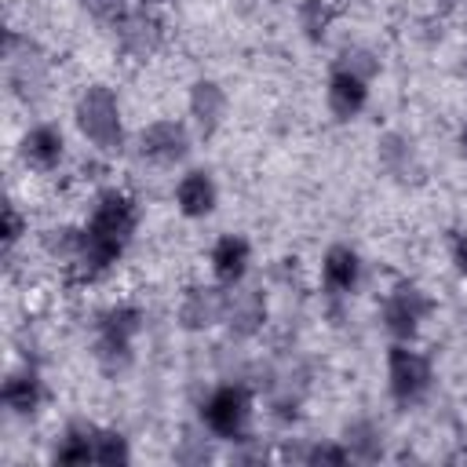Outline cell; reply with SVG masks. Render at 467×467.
<instances>
[{
  "instance_id": "cell-1",
  "label": "cell",
  "mask_w": 467,
  "mask_h": 467,
  "mask_svg": "<svg viewBox=\"0 0 467 467\" xmlns=\"http://www.w3.org/2000/svg\"><path fill=\"white\" fill-rule=\"evenodd\" d=\"M139 230V204L131 193L109 186L95 197L84 226H80V255L73 263L80 281H99L106 277L117 259L124 255V248L131 244Z\"/></svg>"
},
{
  "instance_id": "cell-2",
  "label": "cell",
  "mask_w": 467,
  "mask_h": 467,
  "mask_svg": "<svg viewBox=\"0 0 467 467\" xmlns=\"http://www.w3.org/2000/svg\"><path fill=\"white\" fill-rule=\"evenodd\" d=\"M73 124L80 131V139L106 157L124 153L128 146V131H124V109L120 99L109 84H88L77 102H73Z\"/></svg>"
},
{
  "instance_id": "cell-3",
  "label": "cell",
  "mask_w": 467,
  "mask_h": 467,
  "mask_svg": "<svg viewBox=\"0 0 467 467\" xmlns=\"http://www.w3.org/2000/svg\"><path fill=\"white\" fill-rule=\"evenodd\" d=\"M252 416H255V394L241 379H230V383L212 387L204 394V401H201V423L219 441H241V438H248L252 434Z\"/></svg>"
},
{
  "instance_id": "cell-4",
  "label": "cell",
  "mask_w": 467,
  "mask_h": 467,
  "mask_svg": "<svg viewBox=\"0 0 467 467\" xmlns=\"http://www.w3.org/2000/svg\"><path fill=\"white\" fill-rule=\"evenodd\" d=\"M383 365H387V394H390L394 405L412 409V405H420L431 394L434 365H431V358L423 350H416V343L394 339L387 347V361Z\"/></svg>"
},
{
  "instance_id": "cell-5",
  "label": "cell",
  "mask_w": 467,
  "mask_h": 467,
  "mask_svg": "<svg viewBox=\"0 0 467 467\" xmlns=\"http://www.w3.org/2000/svg\"><path fill=\"white\" fill-rule=\"evenodd\" d=\"M431 314H434V299L412 281H398L379 303V321H383L387 336L401 339V343H416V336L423 332Z\"/></svg>"
},
{
  "instance_id": "cell-6",
  "label": "cell",
  "mask_w": 467,
  "mask_h": 467,
  "mask_svg": "<svg viewBox=\"0 0 467 467\" xmlns=\"http://www.w3.org/2000/svg\"><path fill=\"white\" fill-rule=\"evenodd\" d=\"M135 150L142 161H150L157 168H175L190 157V128L179 117H157L139 128Z\"/></svg>"
},
{
  "instance_id": "cell-7",
  "label": "cell",
  "mask_w": 467,
  "mask_h": 467,
  "mask_svg": "<svg viewBox=\"0 0 467 467\" xmlns=\"http://www.w3.org/2000/svg\"><path fill=\"white\" fill-rule=\"evenodd\" d=\"M113 40H117V47L128 55V58H153L157 51H161V44H164V26H161V18L153 15V7H139V4H131L128 11H124V18L113 26Z\"/></svg>"
},
{
  "instance_id": "cell-8",
  "label": "cell",
  "mask_w": 467,
  "mask_h": 467,
  "mask_svg": "<svg viewBox=\"0 0 467 467\" xmlns=\"http://www.w3.org/2000/svg\"><path fill=\"white\" fill-rule=\"evenodd\" d=\"M226 299H230V288H223L219 281H212V285H190L182 292V299H179L175 317H179V325L186 332H208V328H215V325L226 321Z\"/></svg>"
},
{
  "instance_id": "cell-9",
  "label": "cell",
  "mask_w": 467,
  "mask_h": 467,
  "mask_svg": "<svg viewBox=\"0 0 467 467\" xmlns=\"http://www.w3.org/2000/svg\"><path fill=\"white\" fill-rule=\"evenodd\" d=\"M226 113H230V95H226V88L219 80L201 77V80L190 84V91H186V117L197 128V135H204V139L215 135L226 124Z\"/></svg>"
},
{
  "instance_id": "cell-10",
  "label": "cell",
  "mask_w": 467,
  "mask_h": 467,
  "mask_svg": "<svg viewBox=\"0 0 467 467\" xmlns=\"http://www.w3.org/2000/svg\"><path fill=\"white\" fill-rule=\"evenodd\" d=\"M18 157L29 171H40V175L55 171L66 161V131L51 120H40V124L26 128L22 139H18Z\"/></svg>"
},
{
  "instance_id": "cell-11",
  "label": "cell",
  "mask_w": 467,
  "mask_h": 467,
  "mask_svg": "<svg viewBox=\"0 0 467 467\" xmlns=\"http://www.w3.org/2000/svg\"><path fill=\"white\" fill-rule=\"evenodd\" d=\"M171 201H175V212L182 219H208L215 208H219V182L208 168H186L179 179H175V190H171Z\"/></svg>"
},
{
  "instance_id": "cell-12",
  "label": "cell",
  "mask_w": 467,
  "mask_h": 467,
  "mask_svg": "<svg viewBox=\"0 0 467 467\" xmlns=\"http://www.w3.org/2000/svg\"><path fill=\"white\" fill-rule=\"evenodd\" d=\"M44 401H47V387H44V379H40L36 368L18 365V368H11L4 376V383H0V405L7 409V416L33 420L44 409Z\"/></svg>"
},
{
  "instance_id": "cell-13",
  "label": "cell",
  "mask_w": 467,
  "mask_h": 467,
  "mask_svg": "<svg viewBox=\"0 0 467 467\" xmlns=\"http://www.w3.org/2000/svg\"><path fill=\"white\" fill-rule=\"evenodd\" d=\"M376 161H379V168L394 179V182H401V186H412V182H420L423 179V157H420V150H416V142L405 135V131H383L379 139H376Z\"/></svg>"
},
{
  "instance_id": "cell-14",
  "label": "cell",
  "mask_w": 467,
  "mask_h": 467,
  "mask_svg": "<svg viewBox=\"0 0 467 467\" xmlns=\"http://www.w3.org/2000/svg\"><path fill=\"white\" fill-rule=\"evenodd\" d=\"M248 266H252V241H248L244 234H219L215 244L208 248L212 281H219L223 288L244 285Z\"/></svg>"
},
{
  "instance_id": "cell-15",
  "label": "cell",
  "mask_w": 467,
  "mask_h": 467,
  "mask_svg": "<svg viewBox=\"0 0 467 467\" xmlns=\"http://www.w3.org/2000/svg\"><path fill=\"white\" fill-rule=\"evenodd\" d=\"M365 263L350 244H328L321 255V288L328 299H350L361 285Z\"/></svg>"
},
{
  "instance_id": "cell-16",
  "label": "cell",
  "mask_w": 467,
  "mask_h": 467,
  "mask_svg": "<svg viewBox=\"0 0 467 467\" xmlns=\"http://www.w3.org/2000/svg\"><path fill=\"white\" fill-rule=\"evenodd\" d=\"M368 84L372 80H365V77H358L350 69L332 66L328 69V80H325V106H328V113L339 124L358 120L365 113V106H368Z\"/></svg>"
},
{
  "instance_id": "cell-17",
  "label": "cell",
  "mask_w": 467,
  "mask_h": 467,
  "mask_svg": "<svg viewBox=\"0 0 467 467\" xmlns=\"http://www.w3.org/2000/svg\"><path fill=\"white\" fill-rule=\"evenodd\" d=\"M223 325L230 328V336L252 339V336L266 325V299H263V292H259V288H244V285L230 288L226 321H223Z\"/></svg>"
},
{
  "instance_id": "cell-18",
  "label": "cell",
  "mask_w": 467,
  "mask_h": 467,
  "mask_svg": "<svg viewBox=\"0 0 467 467\" xmlns=\"http://www.w3.org/2000/svg\"><path fill=\"white\" fill-rule=\"evenodd\" d=\"M95 434H99V423H91V420H69L62 427V434L55 438L51 460L55 463H66V467L95 463Z\"/></svg>"
},
{
  "instance_id": "cell-19",
  "label": "cell",
  "mask_w": 467,
  "mask_h": 467,
  "mask_svg": "<svg viewBox=\"0 0 467 467\" xmlns=\"http://www.w3.org/2000/svg\"><path fill=\"white\" fill-rule=\"evenodd\" d=\"M339 441L347 445L350 460H361V463H376L383 456V431L379 423L372 420H350L339 434Z\"/></svg>"
},
{
  "instance_id": "cell-20",
  "label": "cell",
  "mask_w": 467,
  "mask_h": 467,
  "mask_svg": "<svg viewBox=\"0 0 467 467\" xmlns=\"http://www.w3.org/2000/svg\"><path fill=\"white\" fill-rule=\"evenodd\" d=\"M142 325H146V314L135 303H117V306H109V310L99 314V336H113V339L135 343L139 332H142Z\"/></svg>"
},
{
  "instance_id": "cell-21",
  "label": "cell",
  "mask_w": 467,
  "mask_h": 467,
  "mask_svg": "<svg viewBox=\"0 0 467 467\" xmlns=\"http://www.w3.org/2000/svg\"><path fill=\"white\" fill-rule=\"evenodd\" d=\"M91 358H95V365H99L106 376H120V372L131 368L135 343H128V339H113V336H99V332H95Z\"/></svg>"
},
{
  "instance_id": "cell-22",
  "label": "cell",
  "mask_w": 467,
  "mask_h": 467,
  "mask_svg": "<svg viewBox=\"0 0 467 467\" xmlns=\"http://www.w3.org/2000/svg\"><path fill=\"white\" fill-rule=\"evenodd\" d=\"M40 244H44V252L51 259L73 266L77 255H80V226H51V230H44Z\"/></svg>"
},
{
  "instance_id": "cell-23",
  "label": "cell",
  "mask_w": 467,
  "mask_h": 467,
  "mask_svg": "<svg viewBox=\"0 0 467 467\" xmlns=\"http://www.w3.org/2000/svg\"><path fill=\"white\" fill-rule=\"evenodd\" d=\"M95 463H102V467H124V463H131L128 438L120 431H113V427H99V434H95Z\"/></svg>"
},
{
  "instance_id": "cell-24",
  "label": "cell",
  "mask_w": 467,
  "mask_h": 467,
  "mask_svg": "<svg viewBox=\"0 0 467 467\" xmlns=\"http://www.w3.org/2000/svg\"><path fill=\"white\" fill-rule=\"evenodd\" d=\"M332 18H336V11L325 0H303L299 4V29H303L306 40H321L328 33Z\"/></svg>"
},
{
  "instance_id": "cell-25",
  "label": "cell",
  "mask_w": 467,
  "mask_h": 467,
  "mask_svg": "<svg viewBox=\"0 0 467 467\" xmlns=\"http://www.w3.org/2000/svg\"><path fill=\"white\" fill-rule=\"evenodd\" d=\"M332 66L350 69V73H358V77H365V80H376V73H379V58H376V51H368V47H361V44L343 47L339 58H336Z\"/></svg>"
},
{
  "instance_id": "cell-26",
  "label": "cell",
  "mask_w": 467,
  "mask_h": 467,
  "mask_svg": "<svg viewBox=\"0 0 467 467\" xmlns=\"http://www.w3.org/2000/svg\"><path fill=\"white\" fill-rule=\"evenodd\" d=\"M26 234H29V219L18 212L15 201H7L4 212H0V244H4V255H11L15 244H18Z\"/></svg>"
},
{
  "instance_id": "cell-27",
  "label": "cell",
  "mask_w": 467,
  "mask_h": 467,
  "mask_svg": "<svg viewBox=\"0 0 467 467\" xmlns=\"http://www.w3.org/2000/svg\"><path fill=\"white\" fill-rule=\"evenodd\" d=\"M299 460L303 463H350V452H347V445L339 441V438H325V441H310L303 452H299Z\"/></svg>"
},
{
  "instance_id": "cell-28",
  "label": "cell",
  "mask_w": 467,
  "mask_h": 467,
  "mask_svg": "<svg viewBox=\"0 0 467 467\" xmlns=\"http://www.w3.org/2000/svg\"><path fill=\"white\" fill-rule=\"evenodd\" d=\"M84 7V15H91L99 26H117L124 18V11L131 7V0H77Z\"/></svg>"
},
{
  "instance_id": "cell-29",
  "label": "cell",
  "mask_w": 467,
  "mask_h": 467,
  "mask_svg": "<svg viewBox=\"0 0 467 467\" xmlns=\"http://www.w3.org/2000/svg\"><path fill=\"white\" fill-rule=\"evenodd\" d=\"M449 263H452V270L467 281V230L452 234V241H449Z\"/></svg>"
},
{
  "instance_id": "cell-30",
  "label": "cell",
  "mask_w": 467,
  "mask_h": 467,
  "mask_svg": "<svg viewBox=\"0 0 467 467\" xmlns=\"http://www.w3.org/2000/svg\"><path fill=\"white\" fill-rule=\"evenodd\" d=\"M456 150H460V157L467 161V117L460 120V131H456Z\"/></svg>"
},
{
  "instance_id": "cell-31",
  "label": "cell",
  "mask_w": 467,
  "mask_h": 467,
  "mask_svg": "<svg viewBox=\"0 0 467 467\" xmlns=\"http://www.w3.org/2000/svg\"><path fill=\"white\" fill-rule=\"evenodd\" d=\"M131 4H139V7H153V11H157V7H164L168 0H131Z\"/></svg>"
},
{
  "instance_id": "cell-32",
  "label": "cell",
  "mask_w": 467,
  "mask_h": 467,
  "mask_svg": "<svg viewBox=\"0 0 467 467\" xmlns=\"http://www.w3.org/2000/svg\"><path fill=\"white\" fill-rule=\"evenodd\" d=\"M438 4H441V7H452V4H456V0H438Z\"/></svg>"
},
{
  "instance_id": "cell-33",
  "label": "cell",
  "mask_w": 467,
  "mask_h": 467,
  "mask_svg": "<svg viewBox=\"0 0 467 467\" xmlns=\"http://www.w3.org/2000/svg\"><path fill=\"white\" fill-rule=\"evenodd\" d=\"M463 73H467V47H463Z\"/></svg>"
},
{
  "instance_id": "cell-34",
  "label": "cell",
  "mask_w": 467,
  "mask_h": 467,
  "mask_svg": "<svg viewBox=\"0 0 467 467\" xmlns=\"http://www.w3.org/2000/svg\"><path fill=\"white\" fill-rule=\"evenodd\" d=\"M463 456H467V441H463Z\"/></svg>"
}]
</instances>
